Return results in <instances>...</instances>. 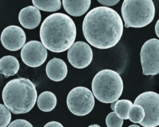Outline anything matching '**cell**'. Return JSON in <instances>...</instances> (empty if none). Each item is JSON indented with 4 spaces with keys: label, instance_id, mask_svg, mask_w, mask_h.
Here are the masks:
<instances>
[{
    "label": "cell",
    "instance_id": "cell-7",
    "mask_svg": "<svg viewBox=\"0 0 159 127\" xmlns=\"http://www.w3.org/2000/svg\"><path fill=\"white\" fill-rule=\"evenodd\" d=\"M144 109L145 117L139 124L144 127H156L159 125V94L153 91L141 93L134 102Z\"/></svg>",
    "mask_w": 159,
    "mask_h": 127
},
{
    "label": "cell",
    "instance_id": "cell-25",
    "mask_svg": "<svg viewBox=\"0 0 159 127\" xmlns=\"http://www.w3.org/2000/svg\"><path fill=\"white\" fill-rule=\"evenodd\" d=\"M155 30L156 35L159 39V19L156 22L155 26Z\"/></svg>",
    "mask_w": 159,
    "mask_h": 127
},
{
    "label": "cell",
    "instance_id": "cell-27",
    "mask_svg": "<svg viewBox=\"0 0 159 127\" xmlns=\"http://www.w3.org/2000/svg\"><path fill=\"white\" fill-rule=\"evenodd\" d=\"M88 127H101L99 125H98V124H93V125H89Z\"/></svg>",
    "mask_w": 159,
    "mask_h": 127
},
{
    "label": "cell",
    "instance_id": "cell-3",
    "mask_svg": "<svg viewBox=\"0 0 159 127\" xmlns=\"http://www.w3.org/2000/svg\"><path fill=\"white\" fill-rule=\"evenodd\" d=\"M37 98L35 85L26 78H19L9 81L2 90L4 104L16 115L29 112L35 105Z\"/></svg>",
    "mask_w": 159,
    "mask_h": 127
},
{
    "label": "cell",
    "instance_id": "cell-6",
    "mask_svg": "<svg viewBox=\"0 0 159 127\" xmlns=\"http://www.w3.org/2000/svg\"><path fill=\"white\" fill-rule=\"evenodd\" d=\"M66 104L72 114L83 116L89 114L94 108V96L87 88L83 86L75 87L68 93Z\"/></svg>",
    "mask_w": 159,
    "mask_h": 127
},
{
    "label": "cell",
    "instance_id": "cell-20",
    "mask_svg": "<svg viewBox=\"0 0 159 127\" xmlns=\"http://www.w3.org/2000/svg\"><path fill=\"white\" fill-rule=\"evenodd\" d=\"M106 123L108 127H122L124 123V120L120 118L115 111H113L107 115Z\"/></svg>",
    "mask_w": 159,
    "mask_h": 127
},
{
    "label": "cell",
    "instance_id": "cell-18",
    "mask_svg": "<svg viewBox=\"0 0 159 127\" xmlns=\"http://www.w3.org/2000/svg\"><path fill=\"white\" fill-rule=\"evenodd\" d=\"M133 104L130 100L123 99L118 100L116 104L114 111L120 118L128 120V111Z\"/></svg>",
    "mask_w": 159,
    "mask_h": 127
},
{
    "label": "cell",
    "instance_id": "cell-24",
    "mask_svg": "<svg viewBox=\"0 0 159 127\" xmlns=\"http://www.w3.org/2000/svg\"><path fill=\"white\" fill-rule=\"evenodd\" d=\"M43 127H64L62 124L56 121H52L47 123Z\"/></svg>",
    "mask_w": 159,
    "mask_h": 127
},
{
    "label": "cell",
    "instance_id": "cell-26",
    "mask_svg": "<svg viewBox=\"0 0 159 127\" xmlns=\"http://www.w3.org/2000/svg\"><path fill=\"white\" fill-rule=\"evenodd\" d=\"M118 100H117L116 101L113 102L111 103V109L113 110V111H114V109H115L116 104L117 102L118 101Z\"/></svg>",
    "mask_w": 159,
    "mask_h": 127
},
{
    "label": "cell",
    "instance_id": "cell-17",
    "mask_svg": "<svg viewBox=\"0 0 159 127\" xmlns=\"http://www.w3.org/2000/svg\"><path fill=\"white\" fill-rule=\"evenodd\" d=\"M33 5L38 9L44 11L53 12L59 10L61 8V2L60 0L56 1H32Z\"/></svg>",
    "mask_w": 159,
    "mask_h": 127
},
{
    "label": "cell",
    "instance_id": "cell-9",
    "mask_svg": "<svg viewBox=\"0 0 159 127\" xmlns=\"http://www.w3.org/2000/svg\"><path fill=\"white\" fill-rule=\"evenodd\" d=\"M20 56L22 61L26 65L30 67L37 68L45 62L48 52L42 43L37 40H31L24 46Z\"/></svg>",
    "mask_w": 159,
    "mask_h": 127
},
{
    "label": "cell",
    "instance_id": "cell-8",
    "mask_svg": "<svg viewBox=\"0 0 159 127\" xmlns=\"http://www.w3.org/2000/svg\"><path fill=\"white\" fill-rule=\"evenodd\" d=\"M143 75L154 76L159 73V40L152 39L144 43L140 51Z\"/></svg>",
    "mask_w": 159,
    "mask_h": 127
},
{
    "label": "cell",
    "instance_id": "cell-1",
    "mask_svg": "<svg viewBox=\"0 0 159 127\" xmlns=\"http://www.w3.org/2000/svg\"><path fill=\"white\" fill-rule=\"evenodd\" d=\"M124 26L118 12L105 7L95 8L84 19L83 31L88 42L95 48L107 49L116 45L121 39Z\"/></svg>",
    "mask_w": 159,
    "mask_h": 127
},
{
    "label": "cell",
    "instance_id": "cell-13",
    "mask_svg": "<svg viewBox=\"0 0 159 127\" xmlns=\"http://www.w3.org/2000/svg\"><path fill=\"white\" fill-rule=\"evenodd\" d=\"M46 72L49 79L54 82H61L67 75L68 67L65 61L54 58L47 63Z\"/></svg>",
    "mask_w": 159,
    "mask_h": 127
},
{
    "label": "cell",
    "instance_id": "cell-11",
    "mask_svg": "<svg viewBox=\"0 0 159 127\" xmlns=\"http://www.w3.org/2000/svg\"><path fill=\"white\" fill-rule=\"evenodd\" d=\"M26 41L25 33L19 26H8L1 33V43L4 48L9 51H19L25 45Z\"/></svg>",
    "mask_w": 159,
    "mask_h": 127
},
{
    "label": "cell",
    "instance_id": "cell-19",
    "mask_svg": "<svg viewBox=\"0 0 159 127\" xmlns=\"http://www.w3.org/2000/svg\"><path fill=\"white\" fill-rule=\"evenodd\" d=\"M145 112L141 106L133 104L129 108L128 114V119L135 124H140L144 120Z\"/></svg>",
    "mask_w": 159,
    "mask_h": 127
},
{
    "label": "cell",
    "instance_id": "cell-15",
    "mask_svg": "<svg viewBox=\"0 0 159 127\" xmlns=\"http://www.w3.org/2000/svg\"><path fill=\"white\" fill-rule=\"evenodd\" d=\"M19 61L12 56H6L0 60L1 73L7 77L14 76L19 71Z\"/></svg>",
    "mask_w": 159,
    "mask_h": 127
},
{
    "label": "cell",
    "instance_id": "cell-21",
    "mask_svg": "<svg viewBox=\"0 0 159 127\" xmlns=\"http://www.w3.org/2000/svg\"><path fill=\"white\" fill-rule=\"evenodd\" d=\"M1 111V127H7L11 120V114L10 110L4 105L0 106Z\"/></svg>",
    "mask_w": 159,
    "mask_h": 127
},
{
    "label": "cell",
    "instance_id": "cell-2",
    "mask_svg": "<svg viewBox=\"0 0 159 127\" xmlns=\"http://www.w3.org/2000/svg\"><path fill=\"white\" fill-rule=\"evenodd\" d=\"M40 36L43 45L49 51L62 52L74 44L76 36V26L67 15L52 14L46 18L42 24Z\"/></svg>",
    "mask_w": 159,
    "mask_h": 127
},
{
    "label": "cell",
    "instance_id": "cell-28",
    "mask_svg": "<svg viewBox=\"0 0 159 127\" xmlns=\"http://www.w3.org/2000/svg\"><path fill=\"white\" fill-rule=\"evenodd\" d=\"M128 127H141L140 126H139V125H136V124H132V125H129V126Z\"/></svg>",
    "mask_w": 159,
    "mask_h": 127
},
{
    "label": "cell",
    "instance_id": "cell-12",
    "mask_svg": "<svg viewBox=\"0 0 159 127\" xmlns=\"http://www.w3.org/2000/svg\"><path fill=\"white\" fill-rule=\"evenodd\" d=\"M19 20L23 27L31 30L36 28L39 25L41 20V13L36 7H27L20 11Z\"/></svg>",
    "mask_w": 159,
    "mask_h": 127
},
{
    "label": "cell",
    "instance_id": "cell-5",
    "mask_svg": "<svg viewBox=\"0 0 159 127\" xmlns=\"http://www.w3.org/2000/svg\"><path fill=\"white\" fill-rule=\"evenodd\" d=\"M121 12L126 28H141L151 23L155 15V7L152 0H125Z\"/></svg>",
    "mask_w": 159,
    "mask_h": 127
},
{
    "label": "cell",
    "instance_id": "cell-10",
    "mask_svg": "<svg viewBox=\"0 0 159 127\" xmlns=\"http://www.w3.org/2000/svg\"><path fill=\"white\" fill-rule=\"evenodd\" d=\"M93 51L91 47L84 42L77 41L68 49V61L71 65L77 69L87 67L93 61Z\"/></svg>",
    "mask_w": 159,
    "mask_h": 127
},
{
    "label": "cell",
    "instance_id": "cell-4",
    "mask_svg": "<svg viewBox=\"0 0 159 127\" xmlns=\"http://www.w3.org/2000/svg\"><path fill=\"white\" fill-rule=\"evenodd\" d=\"M92 89L98 101L109 104L116 101L122 95L124 84L122 78L111 69L100 71L93 78Z\"/></svg>",
    "mask_w": 159,
    "mask_h": 127
},
{
    "label": "cell",
    "instance_id": "cell-14",
    "mask_svg": "<svg viewBox=\"0 0 159 127\" xmlns=\"http://www.w3.org/2000/svg\"><path fill=\"white\" fill-rule=\"evenodd\" d=\"M63 6L66 11L71 16L78 17L82 16L89 10L91 1H62Z\"/></svg>",
    "mask_w": 159,
    "mask_h": 127
},
{
    "label": "cell",
    "instance_id": "cell-22",
    "mask_svg": "<svg viewBox=\"0 0 159 127\" xmlns=\"http://www.w3.org/2000/svg\"><path fill=\"white\" fill-rule=\"evenodd\" d=\"M8 127H33L29 121L24 119H17L11 122Z\"/></svg>",
    "mask_w": 159,
    "mask_h": 127
},
{
    "label": "cell",
    "instance_id": "cell-23",
    "mask_svg": "<svg viewBox=\"0 0 159 127\" xmlns=\"http://www.w3.org/2000/svg\"><path fill=\"white\" fill-rule=\"evenodd\" d=\"M119 0H99L98 1L100 4L103 6L107 7L113 6L116 5L120 2Z\"/></svg>",
    "mask_w": 159,
    "mask_h": 127
},
{
    "label": "cell",
    "instance_id": "cell-16",
    "mask_svg": "<svg viewBox=\"0 0 159 127\" xmlns=\"http://www.w3.org/2000/svg\"><path fill=\"white\" fill-rule=\"evenodd\" d=\"M56 96L50 91H44L41 93L37 99V106L44 112H50L55 108L57 104Z\"/></svg>",
    "mask_w": 159,
    "mask_h": 127
}]
</instances>
